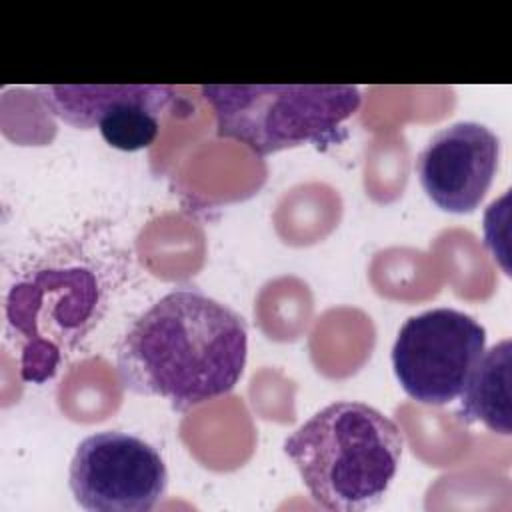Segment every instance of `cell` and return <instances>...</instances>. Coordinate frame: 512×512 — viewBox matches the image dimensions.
Here are the masks:
<instances>
[{
  "label": "cell",
  "mask_w": 512,
  "mask_h": 512,
  "mask_svg": "<svg viewBox=\"0 0 512 512\" xmlns=\"http://www.w3.org/2000/svg\"><path fill=\"white\" fill-rule=\"evenodd\" d=\"M248 356L240 314L196 288H176L126 330L116 368L126 390L190 408L228 394Z\"/></svg>",
  "instance_id": "6da1fadb"
},
{
  "label": "cell",
  "mask_w": 512,
  "mask_h": 512,
  "mask_svg": "<svg viewBox=\"0 0 512 512\" xmlns=\"http://www.w3.org/2000/svg\"><path fill=\"white\" fill-rule=\"evenodd\" d=\"M400 426L364 402L340 400L310 416L284 440L312 500L332 512L378 506L402 460Z\"/></svg>",
  "instance_id": "7a4b0ae2"
},
{
  "label": "cell",
  "mask_w": 512,
  "mask_h": 512,
  "mask_svg": "<svg viewBox=\"0 0 512 512\" xmlns=\"http://www.w3.org/2000/svg\"><path fill=\"white\" fill-rule=\"evenodd\" d=\"M202 96L216 132L258 156L306 142H326L356 114L362 94L350 84H208Z\"/></svg>",
  "instance_id": "3957f363"
},
{
  "label": "cell",
  "mask_w": 512,
  "mask_h": 512,
  "mask_svg": "<svg viewBox=\"0 0 512 512\" xmlns=\"http://www.w3.org/2000/svg\"><path fill=\"white\" fill-rule=\"evenodd\" d=\"M104 290L86 266H48L18 280L6 298L8 330L20 342V376L42 384L94 328Z\"/></svg>",
  "instance_id": "277c9868"
},
{
  "label": "cell",
  "mask_w": 512,
  "mask_h": 512,
  "mask_svg": "<svg viewBox=\"0 0 512 512\" xmlns=\"http://www.w3.org/2000/svg\"><path fill=\"white\" fill-rule=\"evenodd\" d=\"M484 348L486 330L478 320L454 308H432L398 330L394 376L416 402L446 406L462 396Z\"/></svg>",
  "instance_id": "5b68a950"
},
{
  "label": "cell",
  "mask_w": 512,
  "mask_h": 512,
  "mask_svg": "<svg viewBox=\"0 0 512 512\" xmlns=\"http://www.w3.org/2000/svg\"><path fill=\"white\" fill-rule=\"evenodd\" d=\"M74 500L90 512H150L166 494L160 452L138 436L104 430L86 436L70 462Z\"/></svg>",
  "instance_id": "8992f818"
},
{
  "label": "cell",
  "mask_w": 512,
  "mask_h": 512,
  "mask_svg": "<svg viewBox=\"0 0 512 512\" xmlns=\"http://www.w3.org/2000/svg\"><path fill=\"white\" fill-rule=\"evenodd\" d=\"M40 100L64 124L98 128L108 146L122 152L144 150L160 132V114L178 98L160 84L40 86Z\"/></svg>",
  "instance_id": "52a82bcc"
},
{
  "label": "cell",
  "mask_w": 512,
  "mask_h": 512,
  "mask_svg": "<svg viewBox=\"0 0 512 512\" xmlns=\"http://www.w3.org/2000/svg\"><path fill=\"white\" fill-rule=\"evenodd\" d=\"M500 162V138L480 122L438 130L416 158L426 196L444 212L470 214L484 200Z\"/></svg>",
  "instance_id": "ba28073f"
},
{
  "label": "cell",
  "mask_w": 512,
  "mask_h": 512,
  "mask_svg": "<svg viewBox=\"0 0 512 512\" xmlns=\"http://www.w3.org/2000/svg\"><path fill=\"white\" fill-rule=\"evenodd\" d=\"M510 366L512 344L508 338L484 350L462 392L460 416L466 422H480L492 432L510 436Z\"/></svg>",
  "instance_id": "9c48e42d"
}]
</instances>
